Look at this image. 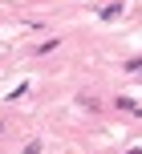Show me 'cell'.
I'll use <instances>...</instances> for the list:
<instances>
[{
  "label": "cell",
  "instance_id": "1",
  "mask_svg": "<svg viewBox=\"0 0 142 154\" xmlns=\"http://www.w3.org/2000/svg\"><path fill=\"white\" fill-rule=\"evenodd\" d=\"M138 77H142V69H138Z\"/></svg>",
  "mask_w": 142,
  "mask_h": 154
}]
</instances>
